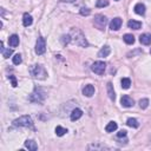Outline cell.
<instances>
[{
	"label": "cell",
	"instance_id": "1",
	"mask_svg": "<svg viewBox=\"0 0 151 151\" xmlns=\"http://www.w3.org/2000/svg\"><path fill=\"white\" fill-rule=\"evenodd\" d=\"M70 36H71V41H73L76 45L82 46V47H87L89 46V43H87L84 33L80 31L79 28L72 27L71 28V32H70Z\"/></svg>",
	"mask_w": 151,
	"mask_h": 151
},
{
	"label": "cell",
	"instance_id": "2",
	"mask_svg": "<svg viewBox=\"0 0 151 151\" xmlns=\"http://www.w3.org/2000/svg\"><path fill=\"white\" fill-rule=\"evenodd\" d=\"M30 73H31V76L36 79H45L47 77L46 70L44 69V66H41L39 64L32 65L31 67H30Z\"/></svg>",
	"mask_w": 151,
	"mask_h": 151
},
{
	"label": "cell",
	"instance_id": "3",
	"mask_svg": "<svg viewBox=\"0 0 151 151\" xmlns=\"http://www.w3.org/2000/svg\"><path fill=\"white\" fill-rule=\"evenodd\" d=\"M13 125L14 126H20V128H32L33 126V120H32L31 116L25 115V116H21L17 119H14Z\"/></svg>",
	"mask_w": 151,
	"mask_h": 151
},
{
	"label": "cell",
	"instance_id": "4",
	"mask_svg": "<svg viewBox=\"0 0 151 151\" xmlns=\"http://www.w3.org/2000/svg\"><path fill=\"white\" fill-rule=\"evenodd\" d=\"M45 98H46V93H45L44 90H41L39 87H36L32 95L30 96V100L33 103H43L45 100Z\"/></svg>",
	"mask_w": 151,
	"mask_h": 151
},
{
	"label": "cell",
	"instance_id": "5",
	"mask_svg": "<svg viewBox=\"0 0 151 151\" xmlns=\"http://www.w3.org/2000/svg\"><path fill=\"white\" fill-rule=\"evenodd\" d=\"M106 24H108V19L105 16H103V14H97L95 17V25L98 27V30H100V31H103L105 28Z\"/></svg>",
	"mask_w": 151,
	"mask_h": 151
},
{
	"label": "cell",
	"instance_id": "6",
	"mask_svg": "<svg viewBox=\"0 0 151 151\" xmlns=\"http://www.w3.org/2000/svg\"><path fill=\"white\" fill-rule=\"evenodd\" d=\"M105 69H106V64H105L104 62H100V60H98V62H95L91 66V70L92 72L97 73V74H104L105 72Z\"/></svg>",
	"mask_w": 151,
	"mask_h": 151
},
{
	"label": "cell",
	"instance_id": "7",
	"mask_svg": "<svg viewBox=\"0 0 151 151\" xmlns=\"http://www.w3.org/2000/svg\"><path fill=\"white\" fill-rule=\"evenodd\" d=\"M46 51V41L43 37H39L36 43V53L37 54H44Z\"/></svg>",
	"mask_w": 151,
	"mask_h": 151
},
{
	"label": "cell",
	"instance_id": "8",
	"mask_svg": "<svg viewBox=\"0 0 151 151\" xmlns=\"http://www.w3.org/2000/svg\"><path fill=\"white\" fill-rule=\"evenodd\" d=\"M120 104H122V106H124V108H131V106H133L135 102H133V99L131 97L123 96L122 98H120Z\"/></svg>",
	"mask_w": 151,
	"mask_h": 151
},
{
	"label": "cell",
	"instance_id": "9",
	"mask_svg": "<svg viewBox=\"0 0 151 151\" xmlns=\"http://www.w3.org/2000/svg\"><path fill=\"white\" fill-rule=\"evenodd\" d=\"M120 26H122V19H120L119 17L112 19L111 23H110V28L112 30V31H118V30L120 28Z\"/></svg>",
	"mask_w": 151,
	"mask_h": 151
},
{
	"label": "cell",
	"instance_id": "10",
	"mask_svg": "<svg viewBox=\"0 0 151 151\" xmlns=\"http://www.w3.org/2000/svg\"><path fill=\"white\" fill-rule=\"evenodd\" d=\"M83 95L85 97H92L95 95V86L91 84L85 85V87L83 89Z\"/></svg>",
	"mask_w": 151,
	"mask_h": 151
},
{
	"label": "cell",
	"instance_id": "11",
	"mask_svg": "<svg viewBox=\"0 0 151 151\" xmlns=\"http://www.w3.org/2000/svg\"><path fill=\"white\" fill-rule=\"evenodd\" d=\"M25 148L28 149L30 151H36V150H38V144L33 139H27V141H25Z\"/></svg>",
	"mask_w": 151,
	"mask_h": 151
},
{
	"label": "cell",
	"instance_id": "12",
	"mask_svg": "<svg viewBox=\"0 0 151 151\" xmlns=\"http://www.w3.org/2000/svg\"><path fill=\"white\" fill-rule=\"evenodd\" d=\"M82 116H83V111H82L80 109H74V110L71 112L70 118H71L72 122H76V120H78Z\"/></svg>",
	"mask_w": 151,
	"mask_h": 151
},
{
	"label": "cell",
	"instance_id": "13",
	"mask_svg": "<svg viewBox=\"0 0 151 151\" xmlns=\"http://www.w3.org/2000/svg\"><path fill=\"white\" fill-rule=\"evenodd\" d=\"M33 23V18L31 14H28V13H24V17H23V24L25 27H28V26H31Z\"/></svg>",
	"mask_w": 151,
	"mask_h": 151
},
{
	"label": "cell",
	"instance_id": "14",
	"mask_svg": "<svg viewBox=\"0 0 151 151\" xmlns=\"http://www.w3.org/2000/svg\"><path fill=\"white\" fill-rule=\"evenodd\" d=\"M8 45L11 47H17L19 45V37L17 34H12L8 38Z\"/></svg>",
	"mask_w": 151,
	"mask_h": 151
},
{
	"label": "cell",
	"instance_id": "15",
	"mask_svg": "<svg viewBox=\"0 0 151 151\" xmlns=\"http://www.w3.org/2000/svg\"><path fill=\"white\" fill-rule=\"evenodd\" d=\"M110 53H111V49H110V46L105 45L104 47H102V49L99 50V52H98V57H100V58H105V57H108Z\"/></svg>",
	"mask_w": 151,
	"mask_h": 151
},
{
	"label": "cell",
	"instance_id": "16",
	"mask_svg": "<svg viewBox=\"0 0 151 151\" xmlns=\"http://www.w3.org/2000/svg\"><path fill=\"white\" fill-rule=\"evenodd\" d=\"M133 10H135V12L137 13V14H139V16H144V14H145V5L142 4V3L136 4L135 7H133Z\"/></svg>",
	"mask_w": 151,
	"mask_h": 151
},
{
	"label": "cell",
	"instance_id": "17",
	"mask_svg": "<svg viewBox=\"0 0 151 151\" xmlns=\"http://www.w3.org/2000/svg\"><path fill=\"white\" fill-rule=\"evenodd\" d=\"M139 41L143 45H150L151 44V34L150 33H144L139 37Z\"/></svg>",
	"mask_w": 151,
	"mask_h": 151
},
{
	"label": "cell",
	"instance_id": "18",
	"mask_svg": "<svg viewBox=\"0 0 151 151\" xmlns=\"http://www.w3.org/2000/svg\"><path fill=\"white\" fill-rule=\"evenodd\" d=\"M106 87H108V95H109V98H110L111 100L115 102V99H116V93H115V90H113L112 83H108Z\"/></svg>",
	"mask_w": 151,
	"mask_h": 151
},
{
	"label": "cell",
	"instance_id": "19",
	"mask_svg": "<svg viewBox=\"0 0 151 151\" xmlns=\"http://www.w3.org/2000/svg\"><path fill=\"white\" fill-rule=\"evenodd\" d=\"M128 26H129V28H132V30H139L142 27V23L137 21V20H130L128 23Z\"/></svg>",
	"mask_w": 151,
	"mask_h": 151
},
{
	"label": "cell",
	"instance_id": "20",
	"mask_svg": "<svg viewBox=\"0 0 151 151\" xmlns=\"http://www.w3.org/2000/svg\"><path fill=\"white\" fill-rule=\"evenodd\" d=\"M126 124H128V126H130V128H135V129H137V128L139 126L138 120L136 119V118H129V119L126 120Z\"/></svg>",
	"mask_w": 151,
	"mask_h": 151
},
{
	"label": "cell",
	"instance_id": "21",
	"mask_svg": "<svg viewBox=\"0 0 151 151\" xmlns=\"http://www.w3.org/2000/svg\"><path fill=\"white\" fill-rule=\"evenodd\" d=\"M117 128H118V125H117L116 122H110L106 126H105V131L106 132H113V131L117 130Z\"/></svg>",
	"mask_w": 151,
	"mask_h": 151
},
{
	"label": "cell",
	"instance_id": "22",
	"mask_svg": "<svg viewBox=\"0 0 151 151\" xmlns=\"http://www.w3.org/2000/svg\"><path fill=\"white\" fill-rule=\"evenodd\" d=\"M123 39H124V41H125L128 45H132V44L135 43V37H133L132 34H130V33H126V34H124Z\"/></svg>",
	"mask_w": 151,
	"mask_h": 151
},
{
	"label": "cell",
	"instance_id": "23",
	"mask_svg": "<svg viewBox=\"0 0 151 151\" xmlns=\"http://www.w3.org/2000/svg\"><path fill=\"white\" fill-rule=\"evenodd\" d=\"M65 133H67V129H65L63 126H57L56 128V135L59 136V137H62V136H64Z\"/></svg>",
	"mask_w": 151,
	"mask_h": 151
},
{
	"label": "cell",
	"instance_id": "24",
	"mask_svg": "<svg viewBox=\"0 0 151 151\" xmlns=\"http://www.w3.org/2000/svg\"><path fill=\"white\" fill-rule=\"evenodd\" d=\"M120 84H122V87H123V89L128 90V89H130V86H131V80H130V78H123L122 80H120Z\"/></svg>",
	"mask_w": 151,
	"mask_h": 151
},
{
	"label": "cell",
	"instance_id": "25",
	"mask_svg": "<svg viewBox=\"0 0 151 151\" xmlns=\"http://www.w3.org/2000/svg\"><path fill=\"white\" fill-rule=\"evenodd\" d=\"M1 53H3V57H4L5 59H7V58H10V57L13 54V50H12V49H4V50L1 51Z\"/></svg>",
	"mask_w": 151,
	"mask_h": 151
},
{
	"label": "cell",
	"instance_id": "26",
	"mask_svg": "<svg viewBox=\"0 0 151 151\" xmlns=\"http://www.w3.org/2000/svg\"><path fill=\"white\" fill-rule=\"evenodd\" d=\"M13 64L14 65H19V64H21V62H23V58H21V56L20 54H16L13 57Z\"/></svg>",
	"mask_w": 151,
	"mask_h": 151
},
{
	"label": "cell",
	"instance_id": "27",
	"mask_svg": "<svg viewBox=\"0 0 151 151\" xmlns=\"http://www.w3.org/2000/svg\"><path fill=\"white\" fill-rule=\"evenodd\" d=\"M97 7H106L109 6V0H97Z\"/></svg>",
	"mask_w": 151,
	"mask_h": 151
},
{
	"label": "cell",
	"instance_id": "28",
	"mask_svg": "<svg viewBox=\"0 0 151 151\" xmlns=\"http://www.w3.org/2000/svg\"><path fill=\"white\" fill-rule=\"evenodd\" d=\"M139 106L141 109H146L149 106V99L148 98H143L139 100Z\"/></svg>",
	"mask_w": 151,
	"mask_h": 151
},
{
	"label": "cell",
	"instance_id": "29",
	"mask_svg": "<svg viewBox=\"0 0 151 151\" xmlns=\"http://www.w3.org/2000/svg\"><path fill=\"white\" fill-rule=\"evenodd\" d=\"M71 41V36L70 34H67V36H63L62 37V43L65 45V44H69Z\"/></svg>",
	"mask_w": 151,
	"mask_h": 151
},
{
	"label": "cell",
	"instance_id": "30",
	"mask_svg": "<svg viewBox=\"0 0 151 151\" xmlns=\"http://www.w3.org/2000/svg\"><path fill=\"white\" fill-rule=\"evenodd\" d=\"M8 78H10V80H11V83H12V86H13V87H17V85H18L17 78L14 77V76H8Z\"/></svg>",
	"mask_w": 151,
	"mask_h": 151
},
{
	"label": "cell",
	"instance_id": "31",
	"mask_svg": "<svg viewBox=\"0 0 151 151\" xmlns=\"http://www.w3.org/2000/svg\"><path fill=\"white\" fill-rule=\"evenodd\" d=\"M90 12H91V11H90L89 8H85V7L80 8V14H82V16H89Z\"/></svg>",
	"mask_w": 151,
	"mask_h": 151
},
{
	"label": "cell",
	"instance_id": "32",
	"mask_svg": "<svg viewBox=\"0 0 151 151\" xmlns=\"http://www.w3.org/2000/svg\"><path fill=\"white\" fill-rule=\"evenodd\" d=\"M126 135H128V133H126V131H125V130H120V131L117 133V137H118V138L126 137Z\"/></svg>",
	"mask_w": 151,
	"mask_h": 151
},
{
	"label": "cell",
	"instance_id": "33",
	"mask_svg": "<svg viewBox=\"0 0 151 151\" xmlns=\"http://www.w3.org/2000/svg\"><path fill=\"white\" fill-rule=\"evenodd\" d=\"M62 1H64V3H73L74 0H62Z\"/></svg>",
	"mask_w": 151,
	"mask_h": 151
},
{
	"label": "cell",
	"instance_id": "34",
	"mask_svg": "<svg viewBox=\"0 0 151 151\" xmlns=\"http://www.w3.org/2000/svg\"><path fill=\"white\" fill-rule=\"evenodd\" d=\"M150 53H151V49H150Z\"/></svg>",
	"mask_w": 151,
	"mask_h": 151
},
{
	"label": "cell",
	"instance_id": "35",
	"mask_svg": "<svg viewBox=\"0 0 151 151\" xmlns=\"http://www.w3.org/2000/svg\"><path fill=\"white\" fill-rule=\"evenodd\" d=\"M116 1H118V0H116Z\"/></svg>",
	"mask_w": 151,
	"mask_h": 151
}]
</instances>
